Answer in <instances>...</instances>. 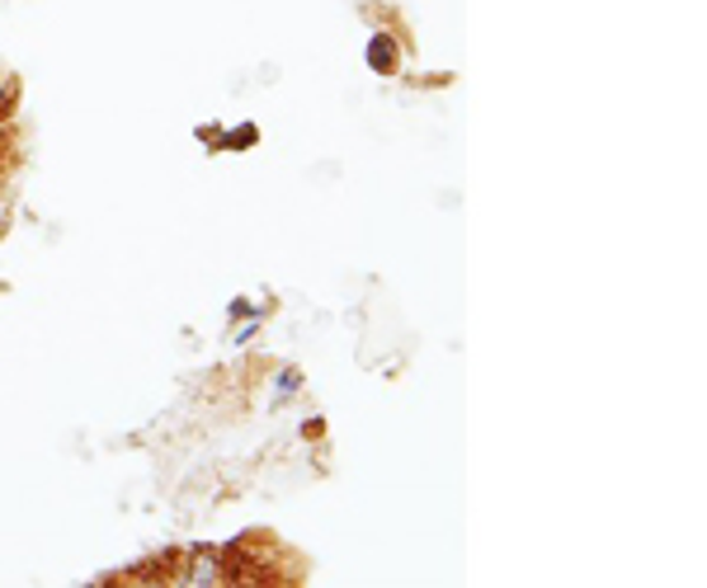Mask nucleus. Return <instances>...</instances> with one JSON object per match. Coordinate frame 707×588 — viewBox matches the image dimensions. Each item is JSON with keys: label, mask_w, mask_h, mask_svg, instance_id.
Wrapping results in <instances>:
<instances>
[{"label": "nucleus", "mask_w": 707, "mask_h": 588, "mask_svg": "<svg viewBox=\"0 0 707 588\" xmlns=\"http://www.w3.org/2000/svg\"><path fill=\"white\" fill-rule=\"evenodd\" d=\"M189 579H194V584H223V569H217L213 561H198V565H194V575H189Z\"/></svg>", "instance_id": "nucleus-1"}, {"label": "nucleus", "mask_w": 707, "mask_h": 588, "mask_svg": "<svg viewBox=\"0 0 707 588\" xmlns=\"http://www.w3.org/2000/svg\"><path fill=\"white\" fill-rule=\"evenodd\" d=\"M278 391L293 395V391H297V372H283V377H278Z\"/></svg>", "instance_id": "nucleus-2"}]
</instances>
